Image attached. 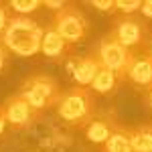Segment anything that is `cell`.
I'll use <instances>...</instances> for the list:
<instances>
[{"label": "cell", "instance_id": "obj_6", "mask_svg": "<svg viewBox=\"0 0 152 152\" xmlns=\"http://www.w3.org/2000/svg\"><path fill=\"white\" fill-rule=\"evenodd\" d=\"M146 33H148V28H146L144 20L136 14H120V16H116L114 23H112V31H110V35L130 51L144 47Z\"/></svg>", "mask_w": 152, "mask_h": 152}, {"label": "cell", "instance_id": "obj_12", "mask_svg": "<svg viewBox=\"0 0 152 152\" xmlns=\"http://www.w3.org/2000/svg\"><path fill=\"white\" fill-rule=\"evenodd\" d=\"M118 81H120L118 73H114V71L107 69V67H102V69L97 71V75L94 77V81H91V85H89V89H91L94 94L107 95V94H112V91L118 87Z\"/></svg>", "mask_w": 152, "mask_h": 152}, {"label": "cell", "instance_id": "obj_18", "mask_svg": "<svg viewBox=\"0 0 152 152\" xmlns=\"http://www.w3.org/2000/svg\"><path fill=\"white\" fill-rule=\"evenodd\" d=\"M10 8H8V4H0V35L4 33V28H6V24L10 20Z\"/></svg>", "mask_w": 152, "mask_h": 152}, {"label": "cell", "instance_id": "obj_17", "mask_svg": "<svg viewBox=\"0 0 152 152\" xmlns=\"http://www.w3.org/2000/svg\"><path fill=\"white\" fill-rule=\"evenodd\" d=\"M95 10H102V12H114L116 10V0H94L89 2Z\"/></svg>", "mask_w": 152, "mask_h": 152}, {"label": "cell", "instance_id": "obj_15", "mask_svg": "<svg viewBox=\"0 0 152 152\" xmlns=\"http://www.w3.org/2000/svg\"><path fill=\"white\" fill-rule=\"evenodd\" d=\"M41 0H12L8 2V8H10L12 14H23V16H28L31 12H35L37 8H41Z\"/></svg>", "mask_w": 152, "mask_h": 152}, {"label": "cell", "instance_id": "obj_14", "mask_svg": "<svg viewBox=\"0 0 152 152\" xmlns=\"http://www.w3.org/2000/svg\"><path fill=\"white\" fill-rule=\"evenodd\" d=\"M130 140L134 152H152V124L130 128Z\"/></svg>", "mask_w": 152, "mask_h": 152}, {"label": "cell", "instance_id": "obj_4", "mask_svg": "<svg viewBox=\"0 0 152 152\" xmlns=\"http://www.w3.org/2000/svg\"><path fill=\"white\" fill-rule=\"evenodd\" d=\"M53 28L63 37L67 45H75L85 39L89 31V20L85 18L81 8H77V4L65 2V6L53 16Z\"/></svg>", "mask_w": 152, "mask_h": 152}, {"label": "cell", "instance_id": "obj_9", "mask_svg": "<svg viewBox=\"0 0 152 152\" xmlns=\"http://www.w3.org/2000/svg\"><path fill=\"white\" fill-rule=\"evenodd\" d=\"M99 69H102V63L97 61V57H95L94 53H89L85 57H79L73 61L71 75H73V79H75V83L79 87H89Z\"/></svg>", "mask_w": 152, "mask_h": 152}, {"label": "cell", "instance_id": "obj_24", "mask_svg": "<svg viewBox=\"0 0 152 152\" xmlns=\"http://www.w3.org/2000/svg\"><path fill=\"white\" fill-rule=\"evenodd\" d=\"M148 55L152 57V41H150V49H148Z\"/></svg>", "mask_w": 152, "mask_h": 152}, {"label": "cell", "instance_id": "obj_7", "mask_svg": "<svg viewBox=\"0 0 152 152\" xmlns=\"http://www.w3.org/2000/svg\"><path fill=\"white\" fill-rule=\"evenodd\" d=\"M0 107H2V114L6 118V124L14 130L31 128L37 120H39V116H41L35 107H31V104L20 94L6 97V102L0 105Z\"/></svg>", "mask_w": 152, "mask_h": 152}, {"label": "cell", "instance_id": "obj_20", "mask_svg": "<svg viewBox=\"0 0 152 152\" xmlns=\"http://www.w3.org/2000/svg\"><path fill=\"white\" fill-rule=\"evenodd\" d=\"M140 14H142V16H146V18H152V0H146V2H142Z\"/></svg>", "mask_w": 152, "mask_h": 152}, {"label": "cell", "instance_id": "obj_23", "mask_svg": "<svg viewBox=\"0 0 152 152\" xmlns=\"http://www.w3.org/2000/svg\"><path fill=\"white\" fill-rule=\"evenodd\" d=\"M146 104L150 105V110H152V85L146 89Z\"/></svg>", "mask_w": 152, "mask_h": 152}, {"label": "cell", "instance_id": "obj_10", "mask_svg": "<svg viewBox=\"0 0 152 152\" xmlns=\"http://www.w3.org/2000/svg\"><path fill=\"white\" fill-rule=\"evenodd\" d=\"M126 79L138 87H146V89L152 85V57L148 53L134 57L128 73H126Z\"/></svg>", "mask_w": 152, "mask_h": 152}, {"label": "cell", "instance_id": "obj_16", "mask_svg": "<svg viewBox=\"0 0 152 152\" xmlns=\"http://www.w3.org/2000/svg\"><path fill=\"white\" fill-rule=\"evenodd\" d=\"M140 8H142L140 0H128V2L116 0V10L122 14H136V12H140Z\"/></svg>", "mask_w": 152, "mask_h": 152}, {"label": "cell", "instance_id": "obj_13", "mask_svg": "<svg viewBox=\"0 0 152 152\" xmlns=\"http://www.w3.org/2000/svg\"><path fill=\"white\" fill-rule=\"evenodd\" d=\"M102 152H134L132 150V140H130V128L118 126L114 134L107 138Z\"/></svg>", "mask_w": 152, "mask_h": 152}, {"label": "cell", "instance_id": "obj_22", "mask_svg": "<svg viewBox=\"0 0 152 152\" xmlns=\"http://www.w3.org/2000/svg\"><path fill=\"white\" fill-rule=\"evenodd\" d=\"M4 128H6V118H4V114H2V107H0V134L4 132Z\"/></svg>", "mask_w": 152, "mask_h": 152}, {"label": "cell", "instance_id": "obj_8", "mask_svg": "<svg viewBox=\"0 0 152 152\" xmlns=\"http://www.w3.org/2000/svg\"><path fill=\"white\" fill-rule=\"evenodd\" d=\"M118 126H120V124L116 122V118L112 116V114H95V116L83 126V130H85V136H87L89 142L104 146Z\"/></svg>", "mask_w": 152, "mask_h": 152}, {"label": "cell", "instance_id": "obj_2", "mask_svg": "<svg viewBox=\"0 0 152 152\" xmlns=\"http://www.w3.org/2000/svg\"><path fill=\"white\" fill-rule=\"evenodd\" d=\"M57 116L71 126H85L95 116V94L89 87H71L57 102Z\"/></svg>", "mask_w": 152, "mask_h": 152}, {"label": "cell", "instance_id": "obj_11", "mask_svg": "<svg viewBox=\"0 0 152 152\" xmlns=\"http://www.w3.org/2000/svg\"><path fill=\"white\" fill-rule=\"evenodd\" d=\"M69 47L71 45H67V43L63 41V37L53 28V24L45 28V33H43V43H41V53H43L45 57L61 59L69 51Z\"/></svg>", "mask_w": 152, "mask_h": 152}, {"label": "cell", "instance_id": "obj_5", "mask_svg": "<svg viewBox=\"0 0 152 152\" xmlns=\"http://www.w3.org/2000/svg\"><path fill=\"white\" fill-rule=\"evenodd\" d=\"M91 53L97 57V61L102 63V67H107V69H112L114 73H118L120 81L126 79V73H128L134 57H136L134 51H130L122 43H118L112 35H105Z\"/></svg>", "mask_w": 152, "mask_h": 152}, {"label": "cell", "instance_id": "obj_21", "mask_svg": "<svg viewBox=\"0 0 152 152\" xmlns=\"http://www.w3.org/2000/svg\"><path fill=\"white\" fill-rule=\"evenodd\" d=\"M47 8H53V10L57 12V10H61L63 6H65V2H57V0H47V2H43Z\"/></svg>", "mask_w": 152, "mask_h": 152}, {"label": "cell", "instance_id": "obj_1", "mask_svg": "<svg viewBox=\"0 0 152 152\" xmlns=\"http://www.w3.org/2000/svg\"><path fill=\"white\" fill-rule=\"evenodd\" d=\"M43 33L45 31L41 28V24H37L33 18L23 16V14H12L0 37L10 53L20 55V57H31L41 51Z\"/></svg>", "mask_w": 152, "mask_h": 152}, {"label": "cell", "instance_id": "obj_19", "mask_svg": "<svg viewBox=\"0 0 152 152\" xmlns=\"http://www.w3.org/2000/svg\"><path fill=\"white\" fill-rule=\"evenodd\" d=\"M8 49H6V45L2 43V37H0V71L6 67V63H8Z\"/></svg>", "mask_w": 152, "mask_h": 152}, {"label": "cell", "instance_id": "obj_3", "mask_svg": "<svg viewBox=\"0 0 152 152\" xmlns=\"http://www.w3.org/2000/svg\"><path fill=\"white\" fill-rule=\"evenodd\" d=\"M61 87H59L57 79H53L47 73H35L31 75L20 87V95L35 107L39 114H43L45 110L57 105L59 97H61Z\"/></svg>", "mask_w": 152, "mask_h": 152}]
</instances>
